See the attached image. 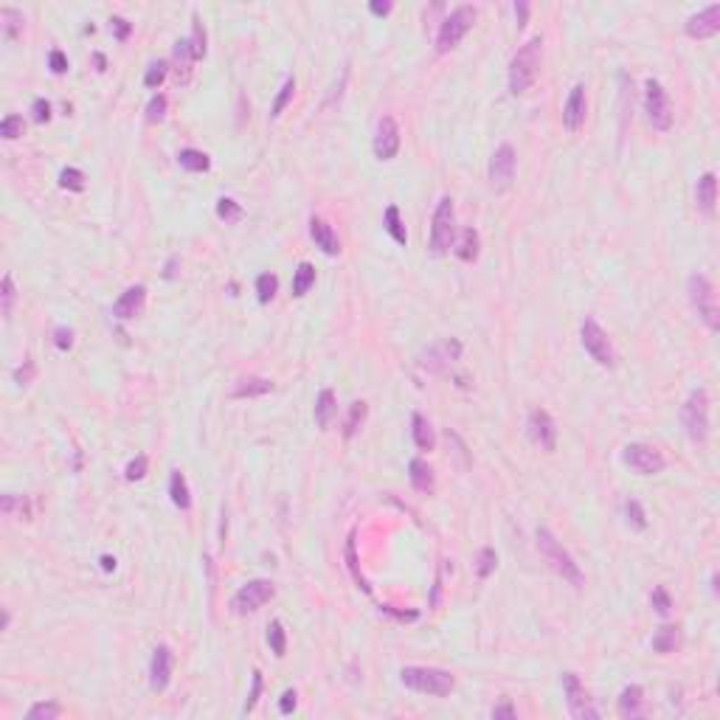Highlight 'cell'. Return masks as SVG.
<instances>
[{
    "instance_id": "9c48e42d",
    "label": "cell",
    "mask_w": 720,
    "mask_h": 720,
    "mask_svg": "<svg viewBox=\"0 0 720 720\" xmlns=\"http://www.w3.org/2000/svg\"><path fill=\"white\" fill-rule=\"evenodd\" d=\"M273 594H276V588H273L270 580H251V583H245V586L231 597V611H234L237 616L253 613V611H259L265 602H270Z\"/></svg>"
},
{
    "instance_id": "681fc988",
    "label": "cell",
    "mask_w": 720,
    "mask_h": 720,
    "mask_svg": "<svg viewBox=\"0 0 720 720\" xmlns=\"http://www.w3.org/2000/svg\"><path fill=\"white\" fill-rule=\"evenodd\" d=\"M650 602H653V608L662 613V616H667L670 613V608H673V600H670V594H667V588H653V594H650Z\"/></svg>"
},
{
    "instance_id": "b9f144b4",
    "label": "cell",
    "mask_w": 720,
    "mask_h": 720,
    "mask_svg": "<svg viewBox=\"0 0 720 720\" xmlns=\"http://www.w3.org/2000/svg\"><path fill=\"white\" fill-rule=\"evenodd\" d=\"M23 130H26V124H23V116H6L3 121H0V135H3L6 141H15V138H20V135H23Z\"/></svg>"
},
{
    "instance_id": "f907efd6",
    "label": "cell",
    "mask_w": 720,
    "mask_h": 720,
    "mask_svg": "<svg viewBox=\"0 0 720 720\" xmlns=\"http://www.w3.org/2000/svg\"><path fill=\"white\" fill-rule=\"evenodd\" d=\"M3 315L9 318L12 315V304H15V279H12V273H6L3 276Z\"/></svg>"
},
{
    "instance_id": "52a82bcc",
    "label": "cell",
    "mask_w": 720,
    "mask_h": 720,
    "mask_svg": "<svg viewBox=\"0 0 720 720\" xmlns=\"http://www.w3.org/2000/svg\"><path fill=\"white\" fill-rule=\"evenodd\" d=\"M456 237V211H453V200L442 197L437 211H434V226H430V251L434 253H445L453 245Z\"/></svg>"
},
{
    "instance_id": "f35d334b",
    "label": "cell",
    "mask_w": 720,
    "mask_h": 720,
    "mask_svg": "<svg viewBox=\"0 0 720 720\" xmlns=\"http://www.w3.org/2000/svg\"><path fill=\"white\" fill-rule=\"evenodd\" d=\"M59 186H62V189H70V191H82V189H85V172H82V169H74V166L62 169V172H59Z\"/></svg>"
},
{
    "instance_id": "3957f363",
    "label": "cell",
    "mask_w": 720,
    "mask_h": 720,
    "mask_svg": "<svg viewBox=\"0 0 720 720\" xmlns=\"http://www.w3.org/2000/svg\"><path fill=\"white\" fill-rule=\"evenodd\" d=\"M538 549H540V554L546 557V563L560 574V577L565 580V583H571V586H583V571H580V565L574 563V557L563 549V543L546 529V526H540L538 529Z\"/></svg>"
},
{
    "instance_id": "ee69618b",
    "label": "cell",
    "mask_w": 720,
    "mask_h": 720,
    "mask_svg": "<svg viewBox=\"0 0 720 720\" xmlns=\"http://www.w3.org/2000/svg\"><path fill=\"white\" fill-rule=\"evenodd\" d=\"M346 560H349V568H352V577H354V583L363 588V591H369V586H366V580H363V574H360V568H357V554H354V538H349V543H346Z\"/></svg>"
},
{
    "instance_id": "f1b7e54d",
    "label": "cell",
    "mask_w": 720,
    "mask_h": 720,
    "mask_svg": "<svg viewBox=\"0 0 720 720\" xmlns=\"http://www.w3.org/2000/svg\"><path fill=\"white\" fill-rule=\"evenodd\" d=\"M267 391H273V383L270 380H265V377H248V380H240V386L234 389V397H262V394H267Z\"/></svg>"
},
{
    "instance_id": "e0dca14e",
    "label": "cell",
    "mask_w": 720,
    "mask_h": 720,
    "mask_svg": "<svg viewBox=\"0 0 720 720\" xmlns=\"http://www.w3.org/2000/svg\"><path fill=\"white\" fill-rule=\"evenodd\" d=\"M717 31H720V3H712L687 20V34L692 40H706V37H714Z\"/></svg>"
},
{
    "instance_id": "7402d4cb",
    "label": "cell",
    "mask_w": 720,
    "mask_h": 720,
    "mask_svg": "<svg viewBox=\"0 0 720 720\" xmlns=\"http://www.w3.org/2000/svg\"><path fill=\"white\" fill-rule=\"evenodd\" d=\"M641 712H644V689L639 684L625 687L619 695V714L625 720H633V717H641Z\"/></svg>"
},
{
    "instance_id": "44dd1931",
    "label": "cell",
    "mask_w": 720,
    "mask_h": 720,
    "mask_svg": "<svg viewBox=\"0 0 720 720\" xmlns=\"http://www.w3.org/2000/svg\"><path fill=\"white\" fill-rule=\"evenodd\" d=\"M695 200H698V208L703 214H714V203H717V178H714V172H706V175L698 178Z\"/></svg>"
},
{
    "instance_id": "6da1fadb",
    "label": "cell",
    "mask_w": 720,
    "mask_h": 720,
    "mask_svg": "<svg viewBox=\"0 0 720 720\" xmlns=\"http://www.w3.org/2000/svg\"><path fill=\"white\" fill-rule=\"evenodd\" d=\"M540 56H543V40L540 37L526 40L518 48V54L512 56V62H510V91L515 96H521L532 88V82L538 77V68H540Z\"/></svg>"
},
{
    "instance_id": "484cf974",
    "label": "cell",
    "mask_w": 720,
    "mask_h": 720,
    "mask_svg": "<svg viewBox=\"0 0 720 720\" xmlns=\"http://www.w3.org/2000/svg\"><path fill=\"white\" fill-rule=\"evenodd\" d=\"M169 495H172V503L178 510H189L191 507V495H189V484H186V476L180 470L172 473L169 478Z\"/></svg>"
},
{
    "instance_id": "8fae6325",
    "label": "cell",
    "mask_w": 720,
    "mask_h": 720,
    "mask_svg": "<svg viewBox=\"0 0 720 720\" xmlns=\"http://www.w3.org/2000/svg\"><path fill=\"white\" fill-rule=\"evenodd\" d=\"M563 692H565L568 712L577 720H597L600 717V709L591 703V698H588L586 687L580 684L577 673H563Z\"/></svg>"
},
{
    "instance_id": "db71d44e",
    "label": "cell",
    "mask_w": 720,
    "mask_h": 720,
    "mask_svg": "<svg viewBox=\"0 0 720 720\" xmlns=\"http://www.w3.org/2000/svg\"><path fill=\"white\" fill-rule=\"evenodd\" d=\"M31 113H34V121H48L51 118V102H45V99H34V104H31Z\"/></svg>"
},
{
    "instance_id": "7bdbcfd3",
    "label": "cell",
    "mask_w": 720,
    "mask_h": 720,
    "mask_svg": "<svg viewBox=\"0 0 720 720\" xmlns=\"http://www.w3.org/2000/svg\"><path fill=\"white\" fill-rule=\"evenodd\" d=\"M495 565H498V554H495V549L484 546V549H481V554H478V577H481V580H487L490 574L495 571Z\"/></svg>"
},
{
    "instance_id": "7c38bea8",
    "label": "cell",
    "mask_w": 720,
    "mask_h": 720,
    "mask_svg": "<svg viewBox=\"0 0 720 720\" xmlns=\"http://www.w3.org/2000/svg\"><path fill=\"white\" fill-rule=\"evenodd\" d=\"M622 462H625L630 470H636L639 476H656V473H662V470L667 467L664 456H662L653 445H641V442L627 445L625 453H622Z\"/></svg>"
},
{
    "instance_id": "ac0fdd59",
    "label": "cell",
    "mask_w": 720,
    "mask_h": 720,
    "mask_svg": "<svg viewBox=\"0 0 720 720\" xmlns=\"http://www.w3.org/2000/svg\"><path fill=\"white\" fill-rule=\"evenodd\" d=\"M172 650L166 644H158L155 653H152V662H150V684L155 692H164L172 681Z\"/></svg>"
},
{
    "instance_id": "6125c7cd",
    "label": "cell",
    "mask_w": 720,
    "mask_h": 720,
    "mask_svg": "<svg viewBox=\"0 0 720 720\" xmlns=\"http://www.w3.org/2000/svg\"><path fill=\"white\" fill-rule=\"evenodd\" d=\"M515 15H518V26H524V23H526V15H529V6H526V3H518V6H515Z\"/></svg>"
},
{
    "instance_id": "6f0895ef",
    "label": "cell",
    "mask_w": 720,
    "mask_h": 720,
    "mask_svg": "<svg viewBox=\"0 0 720 720\" xmlns=\"http://www.w3.org/2000/svg\"><path fill=\"white\" fill-rule=\"evenodd\" d=\"M48 65H51V70H54V74H65V70H68V56H65L62 51H51V56H48Z\"/></svg>"
},
{
    "instance_id": "d590c367",
    "label": "cell",
    "mask_w": 720,
    "mask_h": 720,
    "mask_svg": "<svg viewBox=\"0 0 720 720\" xmlns=\"http://www.w3.org/2000/svg\"><path fill=\"white\" fill-rule=\"evenodd\" d=\"M217 217L223 223H240L242 220V205L237 200H231V197H220L217 200Z\"/></svg>"
},
{
    "instance_id": "60d3db41",
    "label": "cell",
    "mask_w": 720,
    "mask_h": 720,
    "mask_svg": "<svg viewBox=\"0 0 720 720\" xmlns=\"http://www.w3.org/2000/svg\"><path fill=\"white\" fill-rule=\"evenodd\" d=\"M189 48H191V56H194V59H203V56H205V29H203L200 17H194V26H191V40H189Z\"/></svg>"
},
{
    "instance_id": "7a4b0ae2",
    "label": "cell",
    "mask_w": 720,
    "mask_h": 720,
    "mask_svg": "<svg viewBox=\"0 0 720 720\" xmlns=\"http://www.w3.org/2000/svg\"><path fill=\"white\" fill-rule=\"evenodd\" d=\"M400 681L414 692L437 695V698L451 695L453 687H456V678L448 670H439V667H402Z\"/></svg>"
},
{
    "instance_id": "d6986e66",
    "label": "cell",
    "mask_w": 720,
    "mask_h": 720,
    "mask_svg": "<svg viewBox=\"0 0 720 720\" xmlns=\"http://www.w3.org/2000/svg\"><path fill=\"white\" fill-rule=\"evenodd\" d=\"M143 304H147V287L135 284V287H130V290H124V293L118 296V302L113 304V315L121 318V321H130V318L141 315Z\"/></svg>"
},
{
    "instance_id": "c3c4849f",
    "label": "cell",
    "mask_w": 720,
    "mask_h": 720,
    "mask_svg": "<svg viewBox=\"0 0 720 720\" xmlns=\"http://www.w3.org/2000/svg\"><path fill=\"white\" fill-rule=\"evenodd\" d=\"M166 116V96L164 93H158V96H152V102L147 104V121H161Z\"/></svg>"
},
{
    "instance_id": "277c9868",
    "label": "cell",
    "mask_w": 720,
    "mask_h": 720,
    "mask_svg": "<svg viewBox=\"0 0 720 720\" xmlns=\"http://www.w3.org/2000/svg\"><path fill=\"white\" fill-rule=\"evenodd\" d=\"M687 290H689V302L692 307L698 310V318L712 329L717 332L720 329V310H717V296H714V287L706 276L701 273H692L689 281H687Z\"/></svg>"
},
{
    "instance_id": "d4e9b609",
    "label": "cell",
    "mask_w": 720,
    "mask_h": 720,
    "mask_svg": "<svg viewBox=\"0 0 720 720\" xmlns=\"http://www.w3.org/2000/svg\"><path fill=\"white\" fill-rule=\"evenodd\" d=\"M411 434H414V442H416V448L419 451H434V445H437V437H434V428H430V422L422 416V414H414L411 416Z\"/></svg>"
},
{
    "instance_id": "5bb4252c",
    "label": "cell",
    "mask_w": 720,
    "mask_h": 720,
    "mask_svg": "<svg viewBox=\"0 0 720 720\" xmlns=\"http://www.w3.org/2000/svg\"><path fill=\"white\" fill-rule=\"evenodd\" d=\"M526 430H529V439H532L540 451L551 453V451L557 448V428H554V419L549 416V411L535 408V411L529 414V419H526Z\"/></svg>"
},
{
    "instance_id": "bcb514c9",
    "label": "cell",
    "mask_w": 720,
    "mask_h": 720,
    "mask_svg": "<svg viewBox=\"0 0 720 720\" xmlns=\"http://www.w3.org/2000/svg\"><path fill=\"white\" fill-rule=\"evenodd\" d=\"M147 464H150V462H147V456H143V453H141V456H135V459L127 464V470H124L127 481H141L143 476H147Z\"/></svg>"
},
{
    "instance_id": "11a10c76",
    "label": "cell",
    "mask_w": 720,
    "mask_h": 720,
    "mask_svg": "<svg viewBox=\"0 0 720 720\" xmlns=\"http://www.w3.org/2000/svg\"><path fill=\"white\" fill-rule=\"evenodd\" d=\"M296 698H299L296 689H284V692H281V701H279V712H281V714H290V712L296 709Z\"/></svg>"
},
{
    "instance_id": "1f68e13d",
    "label": "cell",
    "mask_w": 720,
    "mask_h": 720,
    "mask_svg": "<svg viewBox=\"0 0 720 720\" xmlns=\"http://www.w3.org/2000/svg\"><path fill=\"white\" fill-rule=\"evenodd\" d=\"M178 164H180L183 169H189V172H208V166H211L208 155L200 152V150H180Z\"/></svg>"
},
{
    "instance_id": "2e32d148",
    "label": "cell",
    "mask_w": 720,
    "mask_h": 720,
    "mask_svg": "<svg viewBox=\"0 0 720 720\" xmlns=\"http://www.w3.org/2000/svg\"><path fill=\"white\" fill-rule=\"evenodd\" d=\"M586 110H588L586 85H574L568 99H565V107H563V124H565L568 132H577L586 124Z\"/></svg>"
},
{
    "instance_id": "ab89813d",
    "label": "cell",
    "mask_w": 720,
    "mask_h": 720,
    "mask_svg": "<svg viewBox=\"0 0 720 720\" xmlns=\"http://www.w3.org/2000/svg\"><path fill=\"white\" fill-rule=\"evenodd\" d=\"M62 714V709H59V703H54V701H42V703H34L31 709H29V720H54V717H59Z\"/></svg>"
},
{
    "instance_id": "8d00e7d4",
    "label": "cell",
    "mask_w": 720,
    "mask_h": 720,
    "mask_svg": "<svg viewBox=\"0 0 720 720\" xmlns=\"http://www.w3.org/2000/svg\"><path fill=\"white\" fill-rule=\"evenodd\" d=\"M276 290H279V279H276L273 273H262V276L256 279V299H259L262 304H267V302L276 296Z\"/></svg>"
},
{
    "instance_id": "9f6ffc18",
    "label": "cell",
    "mask_w": 720,
    "mask_h": 720,
    "mask_svg": "<svg viewBox=\"0 0 720 720\" xmlns=\"http://www.w3.org/2000/svg\"><path fill=\"white\" fill-rule=\"evenodd\" d=\"M492 720H501V717H507V720H515L518 717V712H515V706L512 703H498V706H492Z\"/></svg>"
},
{
    "instance_id": "680465c9",
    "label": "cell",
    "mask_w": 720,
    "mask_h": 720,
    "mask_svg": "<svg viewBox=\"0 0 720 720\" xmlns=\"http://www.w3.org/2000/svg\"><path fill=\"white\" fill-rule=\"evenodd\" d=\"M110 23H113V29H116V37H118V40H127V37H130L132 26H130V23H127L124 17H113Z\"/></svg>"
},
{
    "instance_id": "8992f818",
    "label": "cell",
    "mask_w": 720,
    "mask_h": 720,
    "mask_svg": "<svg viewBox=\"0 0 720 720\" xmlns=\"http://www.w3.org/2000/svg\"><path fill=\"white\" fill-rule=\"evenodd\" d=\"M476 23V9L473 6H456L439 26V37H437V51L445 54L451 48H456L462 42V37L473 29Z\"/></svg>"
},
{
    "instance_id": "7dc6e473",
    "label": "cell",
    "mask_w": 720,
    "mask_h": 720,
    "mask_svg": "<svg viewBox=\"0 0 720 720\" xmlns=\"http://www.w3.org/2000/svg\"><path fill=\"white\" fill-rule=\"evenodd\" d=\"M625 515H627V521H630L636 529H644V526H647V515H644V510H641L639 501H627V503H625Z\"/></svg>"
},
{
    "instance_id": "ffe728a7",
    "label": "cell",
    "mask_w": 720,
    "mask_h": 720,
    "mask_svg": "<svg viewBox=\"0 0 720 720\" xmlns=\"http://www.w3.org/2000/svg\"><path fill=\"white\" fill-rule=\"evenodd\" d=\"M310 237L315 242V248H321L327 256H335L341 251V242H338V234L332 231V226L321 217H313L310 220Z\"/></svg>"
},
{
    "instance_id": "ba28073f",
    "label": "cell",
    "mask_w": 720,
    "mask_h": 720,
    "mask_svg": "<svg viewBox=\"0 0 720 720\" xmlns=\"http://www.w3.org/2000/svg\"><path fill=\"white\" fill-rule=\"evenodd\" d=\"M644 113H647V121L662 132H667L673 127V104H670L662 82H656V79H647V85H644Z\"/></svg>"
},
{
    "instance_id": "4316f807",
    "label": "cell",
    "mask_w": 720,
    "mask_h": 720,
    "mask_svg": "<svg viewBox=\"0 0 720 720\" xmlns=\"http://www.w3.org/2000/svg\"><path fill=\"white\" fill-rule=\"evenodd\" d=\"M313 284H315V267L310 262H302L293 273V296H307Z\"/></svg>"
},
{
    "instance_id": "836d02e7",
    "label": "cell",
    "mask_w": 720,
    "mask_h": 720,
    "mask_svg": "<svg viewBox=\"0 0 720 720\" xmlns=\"http://www.w3.org/2000/svg\"><path fill=\"white\" fill-rule=\"evenodd\" d=\"M293 93H296V79L287 77L284 85H281V91H279V96H276V102H273V107H270V116H273V118H279V116L284 113V107L293 102Z\"/></svg>"
},
{
    "instance_id": "91938a15",
    "label": "cell",
    "mask_w": 720,
    "mask_h": 720,
    "mask_svg": "<svg viewBox=\"0 0 720 720\" xmlns=\"http://www.w3.org/2000/svg\"><path fill=\"white\" fill-rule=\"evenodd\" d=\"M369 9H372V15H377V17H386L394 6H391V0H372L369 3Z\"/></svg>"
},
{
    "instance_id": "816d5d0a",
    "label": "cell",
    "mask_w": 720,
    "mask_h": 720,
    "mask_svg": "<svg viewBox=\"0 0 720 720\" xmlns=\"http://www.w3.org/2000/svg\"><path fill=\"white\" fill-rule=\"evenodd\" d=\"M54 343H56V349H62V352L70 349V346H74V332L65 329V327H56V329H54Z\"/></svg>"
},
{
    "instance_id": "be15d7a7",
    "label": "cell",
    "mask_w": 720,
    "mask_h": 720,
    "mask_svg": "<svg viewBox=\"0 0 720 720\" xmlns=\"http://www.w3.org/2000/svg\"><path fill=\"white\" fill-rule=\"evenodd\" d=\"M102 568H104V571H113V568H116V557L104 554V557H102Z\"/></svg>"
},
{
    "instance_id": "f6af8a7d",
    "label": "cell",
    "mask_w": 720,
    "mask_h": 720,
    "mask_svg": "<svg viewBox=\"0 0 720 720\" xmlns=\"http://www.w3.org/2000/svg\"><path fill=\"white\" fill-rule=\"evenodd\" d=\"M164 79H166V62H152L150 70L143 74V85L147 88H158Z\"/></svg>"
},
{
    "instance_id": "cb8c5ba5",
    "label": "cell",
    "mask_w": 720,
    "mask_h": 720,
    "mask_svg": "<svg viewBox=\"0 0 720 720\" xmlns=\"http://www.w3.org/2000/svg\"><path fill=\"white\" fill-rule=\"evenodd\" d=\"M335 414H338L335 391H332V389H324V391L318 394V400H315V422H318V428H329L332 419H335Z\"/></svg>"
},
{
    "instance_id": "83f0119b",
    "label": "cell",
    "mask_w": 720,
    "mask_h": 720,
    "mask_svg": "<svg viewBox=\"0 0 720 720\" xmlns=\"http://www.w3.org/2000/svg\"><path fill=\"white\" fill-rule=\"evenodd\" d=\"M678 647V627L675 625H664L656 630L653 636V650L656 653H673Z\"/></svg>"
},
{
    "instance_id": "4fadbf2b",
    "label": "cell",
    "mask_w": 720,
    "mask_h": 720,
    "mask_svg": "<svg viewBox=\"0 0 720 720\" xmlns=\"http://www.w3.org/2000/svg\"><path fill=\"white\" fill-rule=\"evenodd\" d=\"M515 166H518L515 150L510 147V143H501L490 158V183L495 189H507L515 180Z\"/></svg>"
},
{
    "instance_id": "5b68a950",
    "label": "cell",
    "mask_w": 720,
    "mask_h": 720,
    "mask_svg": "<svg viewBox=\"0 0 720 720\" xmlns=\"http://www.w3.org/2000/svg\"><path fill=\"white\" fill-rule=\"evenodd\" d=\"M681 422L687 428V437L692 442H706L709 437V394L706 389H695L684 408H681Z\"/></svg>"
},
{
    "instance_id": "f5cc1de1",
    "label": "cell",
    "mask_w": 720,
    "mask_h": 720,
    "mask_svg": "<svg viewBox=\"0 0 720 720\" xmlns=\"http://www.w3.org/2000/svg\"><path fill=\"white\" fill-rule=\"evenodd\" d=\"M259 695H262V673L256 670V673H253V687H251V695H248V701H245V714H248V712L256 706Z\"/></svg>"
},
{
    "instance_id": "74e56055",
    "label": "cell",
    "mask_w": 720,
    "mask_h": 720,
    "mask_svg": "<svg viewBox=\"0 0 720 720\" xmlns=\"http://www.w3.org/2000/svg\"><path fill=\"white\" fill-rule=\"evenodd\" d=\"M267 644H270V650H273L279 659L284 656V650H287V636H284L281 622H270V627H267Z\"/></svg>"
},
{
    "instance_id": "603a6c76",
    "label": "cell",
    "mask_w": 720,
    "mask_h": 720,
    "mask_svg": "<svg viewBox=\"0 0 720 720\" xmlns=\"http://www.w3.org/2000/svg\"><path fill=\"white\" fill-rule=\"evenodd\" d=\"M408 476H411V484L419 492H434V470H430V464L425 459H411Z\"/></svg>"
},
{
    "instance_id": "94428289",
    "label": "cell",
    "mask_w": 720,
    "mask_h": 720,
    "mask_svg": "<svg viewBox=\"0 0 720 720\" xmlns=\"http://www.w3.org/2000/svg\"><path fill=\"white\" fill-rule=\"evenodd\" d=\"M31 375H34V363H31V360H29V363H26V369H23V366H20V369H17V372H15V380H17V383H20V386H26V383H29V377H31Z\"/></svg>"
},
{
    "instance_id": "d6a6232c",
    "label": "cell",
    "mask_w": 720,
    "mask_h": 720,
    "mask_svg": "<svg viewBox=\"0 0 720 720\" xmlns=\"http://www.w3.org/2000/svg\"><path fill=\"white\" fill-rule=\"evenodd\" d=\"M0 23H3V31H6L9 40H17V34L23 31V15L17 9H12V6L0 9Z\"/></svg>"
},
{
    "instance_id": "9a60e30c",
    "label": "cell",
    "mask_w": 720,
    "mask_h": 720,
    "mask_svg": "<svg viewBox=\"0 0 720 720\" xmlns=\"http://www.w3.org/2000/svg\"><path fill=\"white\" fill-rule=\"evenodd\" d=\"M397 152H400V127L391 116H383L375 135V155L380 161H391Z\"/></svg>"
},
{
    "instance_id": "f546056e",
    "label": "cell",
    "mask_w": 720,
    "mask_h": 720,
    "mask_svg": "<svg viewBox=\"0 0 720 720\" xmlns=\"http://www.w3.org/2000/svg\"><path fill=\"white\" fill-rule=\"evenodd\" d=\"M383 223H386V231L394 237L397 245H405V242H408V234H405V226H402V220H400V208H397V205H389V208H386Z\"/></svg>"
},
{
    "instance_id": "4dcf8cb0",
    "label": "cell",
    "mask_w": 720,
    "mask_h": 720,
    "mask_svg": "<svg viewBox=\"0 0 720 720\" xmlns=\"http://www.w3.org/2000/svg\"><path fill=\"white\" fill-rule=\"evenodd\" d=\"M456 256L462 262H476L478 259V231L476 228H464L462 242L456 245Z\"/></svg>"
},
{
    "instance_id": "30bf717a",
    "label": "cell",
    "mask_w": 720,
    "mask_h": 720,
    "mask_svg": "<svg viewBox=\"0 0 720 720\" xmlns=\"http://www.w3.org/2000/svg\"><path fill=\"white\" fill-rule=\"evenodd\" d=\"M580 338H583L586 352L597 360L600 366H613V363H616V354H613V346H611V341H608V332H605L594 318H586V321H583Z\"/></svg>"
},
{
    "instance_id": "e575fe53",
    "label": "cell",
    "mask_w": 720,
    "mask_h": 720,
    "mask_svg": "<svg viewBox=\"0 0 720 720\" xmlns=\"http://www.w3.org/2000/svg\"><path fill=\"white\" fill-rule=\"evenodd\" d=\"M363 419H366V402H352L349 416H346V425H343V437L352 439V437L357 434V428L363 425Z\"/></svg>"
}]
</instances>
